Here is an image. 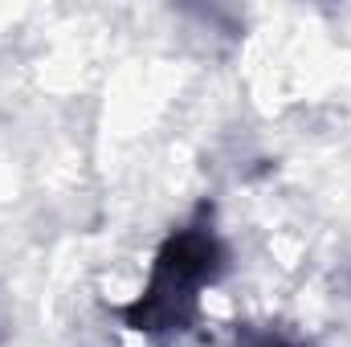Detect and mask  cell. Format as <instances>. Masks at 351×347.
Instances as JSON below:
<instances>
[{"label": "cell", "instance_id": "cell-1", "mask_svg": "<svg viewBox=\"0 0 351 347\" xmlns=\"http://www.w3.org/2000/svg\"><path fill=\"white\" fill-rule=\"evenodd\" d=\"M221 270H225V246L213 233V221L196 217L160 246L143 294L131 307H123L119 315L135 331H147V335H160V331L172 335L176 331L180 335L196 323L200 290L213 286L221 278Z\"/></svg>", "mask_w": 351, "mask_h": 347}, {"label": "cell", "instance_id": "cell-2", "mask_svg": "<svg viewBox=\"0 0 351 347\" xmlns=\"http://www.w3.org/2000/svg\"><path fill=\"white\" fill-rule=\"evenodd\" d=\"M245 347H298V344H290L278 331H258V335H245Z\"/></svg>", "mask_w": 351, "mask_h": 347}]
</instances>
